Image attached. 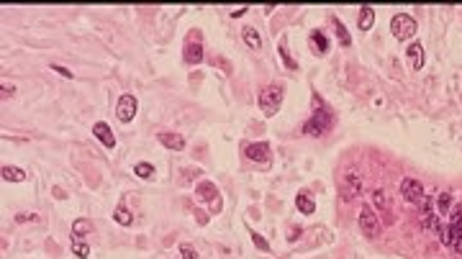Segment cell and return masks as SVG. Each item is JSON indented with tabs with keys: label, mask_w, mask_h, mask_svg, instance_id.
I'll list each match as a JSON object with an SVG mask.
<instances>
[{
	"label": "cell",
	"mask_w": 462,
	"mask_h": 259,
	"mask_svg": "<svg viewBox=\"0 0 462 259\" xmlns=\"http://www.w3.org/2000/svg\"><path fill=\"white\" fill-rule=\"evenodd\" d=\"M373 24H375V10L370 5H362V10H359V31H370Z\"/></svg>",
	"instance_id": "18"
},
{
	"label": "cell",
	"mask_w": 462,
	"mask_h": 259,
	"mask_svg": "<svg viewBox=\"0 0 462 259\" xmlns=\"http://www.w3.org/2000/svg\"><path fill=\"white\" fill-rule=\"evenodd\" d=\"M334 26H336V33H339V41H342V47H349V41H352V39H349V33H347L344 24H342L339 18H336V21H334Z\"/></svg>",
	"instance_id": "27"
},
{
	"label": "cell",
	"mask_w": 462,
	"mask_h": 259,
	"mask_svg": "<svg viewBox=\"0 0 462 259\" xmlns=\"http://www.w3.org/2000/svg\"><path fill=\"white\" fill-rule=\"evenodd\" d=\"M157 139H160V144H162V146H167V149H175V152H180V149H183V146H185V139L180 136V133L162 131V133H160V136H157Z\"/></svg>",
	"instance_id": "13"
},
{
	"label": "cell",
	"mask_w": 462,
	"mask_h": 259,
	"mask_svg": "<svg viewBox=\"0 0 462 259\" xmlns=\"http://www.w3.org/2000/svg\"><path fill=\"white\" fill-rule=\"evenodd\" d=\"M252 241H254V246H260L262 252H270V244H267V241L262 239L260 233H254V231H252Z\"/></svg>",
	"instance_id": "29"
},
{
	"label": "cell",
	"mask_w": 462,
	"mask_h": 259,
	"mask_svg": "<svg viewBox=\"0 0 462 259\" xmlns=\"http://www.w3.org/2000/svg\"><path fill=\"white\" fill-rule=\"evenodd\" d=\"M308 44H311V49L316 52V54H326V52H329V39H326L321 31H313Z\"/></svg>",
	"instance_id": "15"
},
{
	"label": "cell",
	"mask_w": 462,
	"mask_h": 259,
	"mask_svg": "<svg viewBox=\"0 0 462 259\" xmlns=\"http://www.w3.org/2000/svg\"><path fill=\"white\" fill-rule=\"evenodd\" d=\"M280 105H283V87L280 85H267L260 95V108L265 116H277Z\"/></svg>",
	"instance_id": "3"
},
{
	"label": "cell",
	"mask_w": 462,
	"mask_h": 259,
	"mask_svg": "<svg viewBox=\"0 0 462 259\" xmlns=\"http://www.w3.org/2000/svg\"><path fill=\"white\" fill-rule=\"evenodd\" d=\"M39 216H33V213H31V216H28V213H18V216H16V221L18 223H26V221H36Z\"/></svg>",
	"instance_id": "31"
},
{
	"label": "cell",
	"mask_w": 462,
	"mask_h": 259,
	"mask_svg": "<svg viewBox=\"0 0 462 259\" xmlns=\"http://www.w3.org/2000/svg\"><path fill=\"white\" fill-rule=\"evenodd\" d=\"M359 190H362V180H359V175L357 172H347L344 177H342V182H339V195H342V200H354L357 195H359Z\"/></svg>",
	"instance_id": "7"
},
{
	"label": "cell",
	"mask_w": 462,
	"mask_h": 259,
	"mask_svg": "<svg viewBox=\"0 0 462 259\" xmlns=\"http://www.w3.org/2000/svg\"><path fill=\"white\" fill-rule=\"evenodd\" d=\"M242 36H244V41H246V47H249V49H262V39H260V33H257V28L244 26L242 28Z\"/></svg>",
	"instance_id": "17"
},
{
	"label": "cell",
	"mask_w": 462,
	"mask_h": 259,
	"mask_svg": "<svg viewBox=\"0 0 462 259\" xmlns=\"http://www.w3.org/2000/svg\"><path fill=\"white\" fill-rule=\"evenodd\" d=\"M244 13H246V5H242V8H236V10H234L231 16H234V18H239V16H244Z\"/></svg>",
	"instance_id": "35"
},
{
	"label": "cell",
	"mask_w": 462,
	"mask_h": 259,
	"mask_svg": "<svg viewBox=\"0 0 462 259\" xmlns=\"http://www.w3.org/2000/svg\"><path fill=\"white\" fill-rule=\"evenodd\" d=\"M390 31H393V36H396L398 41H406V39H411L416 33V21L411 16H406V13H398L390 21Z\"/></svg>",
	"instance_id": "4"
},
{
	"label": "cell",
	"mask_w": 462,
	"mask_h": 259,
	"mask_svg": "<svg viewBox=\"0 0 462 259\" xmlns=\"http://www.w3.org/2000/svg\"><path fill=\"white\" fill-rule=\"evenodd\" d=\"M180 259H198V254L190 244H180Z\"/></svg>",
	"instance_id": "28"
},
{
	"label": "cell",
	"mask_w": 462,
	"mask_h": 259,
	"mask_svg": "<svg viewBox=\"0 0 462 259\" xmlns=\"http://www.w3.org/2000/svg\"><path fill=\"white\" fill-rule=\"evenodd\" d=\"M296 206H298L300 213H306V216H311V213L316 210V203H313L311 195H306V193H300V195L296 198Z\"/></svg>",
	"instance_id": "20"
},
{
	"label": "cell",
	"mask_w": 462,
	"mask_h": 259,
	"mask_svg": "<svg viewBox=\"0 0 462 259\" xmlns=\"http://www.w3.org/2000/svg\"><path fill=\"white\" fill-rule=\"evenodd\" d=\"M401 195L408 200V203H421L424 200V187L416 177H406L401 182Z\"/></svg>",
	"instance_id": "10"
},
{
	"label": "cell",
	"mask_w": 462,
	"mask_h": 259,
	"mask_svg": "<svg viewBox=\"0 0 462 259\" xmlns=\"http://www.w3.org/2000/svg\"><path fill=\"white\" fill-rule=\"evenodd\" d=\"M370 198H373V206H378L380 210H388V198H385V193H382V190H373V193H370Z\"/></svg>",
	"instance_id": "25"
},
{
	"label": "cell",
	"mask_w": 462,
	"mask_h": 259,
	"mask_svg": "<svg viewBox=\"0 0 462 259\" xmlns=\"http://www.w3.org/2000/svg\"><path fill=\"white\" fill-rule=\"evenodd\" d=\"M331 126H334L331 108L326 105L319 95H313V116L303 123V133H306V136H324Z\"/></svg>",
	"instance_id": "1"
},
{
	"label": "cell",
	"mask_w": 462,
	"mask_h": 259,
	"mask_svg": "<svg viewBox=\"0 0 462 259\" xmlns=\"http://www.w3.org/2000/svg\"><path fill=\"white\" fill-rule=\"evenodd\" d=\"M195 198L203 200V203H208L211 210H221V193H218V187L211 182V180H203V182L195 187Z\"/></svg>",
	"instance_id": "5"
},
{
	"label": "cell",
	"mask_w": 462,
	"mask_h": 259,
	"mask_svg": "<svg viewBox=\"0 0 462 259\" xmlns=\"http://www.w3.org/2000/svg\"><path fill=\"white\" fill-rule=\"evenodd\" d=\"M3 180H8V182H21V180H26V172L21 170V167H3Z\"/></svg>",
	"instance_id": "22"
},
{
	"label": "cell",
	"mask_w": 462,
	"mask_h": 259,
	"mask_svg": "<svg viewBox=\"0 0 462 259\" xmlns=\"http://www.w3.org/2000/svg\"><path fill=\"white\" fill-rule=\"evenodd\" d=\"M185 62H188V64H200V62H203V41H200V31H193V36L185 41Z\"/></svg>",
	"instance_id": "8"
},
{
	"label": "cell",
	"mask_w": 462,
	"mask_h": 259,
	"mask_svg": "<svg viewBox=\"0 0 462 259\" xmlns=\"http://www.w3.org/2000/svg\"><path fill=\"white\" fill-rule=\"evenodd\" d=\"M13 93H16V87H13V85H8V82H3V98H10Z\"/></svg>",
	"instance_id": "32"
},
{
	"label": "cell",
	"mask_w": 462,
	"mask_h": 259,
	"mask_svg": "<svg viewBox=\"0 0 462 259\" xmlns=\"http://www.w3.org/2000/svg\"><path fill=\"white\" fill-rule=\"evenodd\" d=\"M136 108H139V103H136V95H121L118 98V108H116V116H118V121H123V123H129L134 116H136Z\"/></svg>",
	"instance_id": "9"
},
{
	"label": "cell",
	"mask_w": 462,
	"mask_h": 259,
	"mask_svg": "<svg viewBox=\"0 0 462 259\" xmlns=\"http://www.w3.org/2000/svg\"><path fill=\"white\" fill-rule=\"evenodd\" d=\"M90 231H93V223H90L87 218H77L72 223V236H75V239H82V236L90 233Z\"/></svg>",
	"instance_id": "19"
},
{
	"label": "cell",
	"mask_w": 462,
	"mask_h": 259,
	"mask_svg": "<svg viewBox=\"0 0 462 259\" xmlns=\"http://www.w3.org/2000/svg\"><path fill=\"white\" fill-rule=\"evenodd\" d=\"M93 133L98 136V141H100V144H103V146H108V149H113V146H116V136H113V131L108 129V123L98 121L95 126H93Z\"/></svg>",
	"instance_id": "12"
},
{
	"label": "cell",
	"mask_w": 462,
	"mask_h": 259,
	"mask_svg": "<svg viewBox=\"0 0 462 259\" xmlns=\"http://www.w3.org/2000/svg\"><path fill=\"white\" fill-rule=\"evenodd\" d=\"M359 229H362V233L367 239H375L378 231H380V216L370 206L359 208Z\"/></svg>",
	"instance_id": "6"
},
{
	"label": "cell",
	"mask_w": 462,
	"mask_h": 259,
	"mask_svg": "<svg viewBox=\"0 0 462 259\" xmlns=\"http://www.w3.org/2000/svg\"><path fill=\"white\" fill-rule=\"evenodd\" d=\"M300 233H303L300 229H290V233H288V241H296V239H298Z\"/></svg>",
	"instance_id": "33"
},
{
	"label": "cell",
	"mask_w": 462,
	"mask_h": 259,
	"mask_svg": "<svg viewBox=\"0 0 462 259\" xmlns=\"http://www.w3.org/2000/svg\"><path fill=\"white\" fill-rule=\"evenodd\" d=\"M449 208H452V195L449 193H439L436 198H434V210H436V218L442 221L447 213H449Z\"/></svg>",
	"instance_id": "14"
},
{
	"label": "cell",
	"mask_w": 462,
	"mask_h": 259,
	"mask_svg": "<svg viewBox=\"0 0 462 259\" xmlns=\"http://www.w3.org/2000/svg\"><path fill=\"white\" fill-rule=\"evenodd\" d=\"M52 70H54V72H59L62 77H67V80H70V77H72V72L67 70V67H62V64H52Z\"/></svg>",
	"instance_id": "30"
},
{
	"label": "cell",
	"mask_w": 462,
	"mask_h": 259,
	"mask_svg": "<svg viewBox=\"0 0 462 259\" xmlns=\"http://www.w3.org/2000/svg\"><path fill=\"white\" fill-rule=\"evenodd\" d=\"M113 218L121 223V226H131V221H134V216L126 210V206H118V208H116V213H113Z\"/></svg>",
	"instance_id": "24"
},
{
	"label": "cell",
	"mask_w": 462,
	"mask_h": 259,
	"mask_svg": "<svg viewBox=\"0 0 462 259\" xmlns=\"http://www.w3.org/2000/svg\"><path fill=\"white\" fill-rule=\"evenodd\" d=\"M436 231H439V241L447 244V246H452V241L462 236V206H460V208L452 213V216L447 218V223H442Z\"/></svg>",
	"instance_id": "2"
},
{
	"label": "cell",
	"mask_w": 462,
	"mask_h": 259,
	"mask_svg": "<svg viewBox=\"0 0 462 259\" xmlns=\"http://www.w3.org/2000/svg\"><path fill=\"white\" fill-rule=\"evenodd\" d=\"M280 59H283V64L288 70H298V62L293 59L290 52H288V39H280Z\"/></svg>",
	"instance_id": "21"
},
{
	"label": "cell",
	"mask_w": 462,
	"mask_h": 259,
	"mask_svg": "<svg viewBox=\"0 0 462 259\" xmlns=\"http://www.w3.org/2000/svg\"><path fill=\"white\" fill-rule=\"evenodd\" d=\"M72 252H75V257L87 259V257H90V246H87L85 241H80V239H75V241H72Z\"/></svg>",
	"instance_id": "26"
},
{
	"label": "cell",
	"mask_w": 462,
	"mask_h": 259,
	"mask_svg": "<svg viewBox=\"0 0 462 259\" xmlns=\"http://www.w3.org/2000/svg\"><path fill=\"white\" fill-rule=\"evenodd\" d=\"M406 54H408L413 70H421V67H424V47H421V44H411Z\"/></svg>",
	"instance_id": "16"
},
{
	"label": "cell",
	"mask_w": 462,
	"mask_h": 259,
	"mask_svg": "<svg viewBox=\"0 0 462 259\" xmlns=\"http://www.w3.org/2000/svg\"><path fill=\"white\" fill-rule=\"evenodd\" d=\"M134 172H136V177H141V180H152L154 177V167L149 162H139L136 167H134Z\"/></svg>",
	"instance_id": "23"
},
{
	"label": "cell",
	"mask_w": 462,
	"mask_h": 259,
	"mask_svg": "<svg viewBox=\"0 0 462 259\" xmlns=\"http://www.w3.org/2000/svg\"><path fill=\"white\" fill-rule=\"evenodd\" d=\"M244 154H246V159H249V162L267 164V162H270V144H265V141H260V144H249V146L244 149Z\"/></svg>",
	"instance_id": "11"
},
{
	"label": "cell",
	"mask_w": 462,
	"mask_h": 259,
	"mask_svg": "<svg viewBox=\"0 0 462 259\" xmlns=\"http://www.w3.org/2000/svg\"><path fill=\"white\" fill-rule=\"evenodd\" d=\"M452 249H455L457 254H462V236H460V239H455V241H452Z\"/></svg>",
	"instance_id": "34"
}]
</instances>
